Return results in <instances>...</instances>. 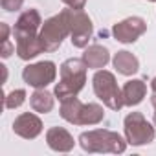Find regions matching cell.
Masks as SVG:
<instances>
[{"instance_id": "22", "label": "cell", "mask_w": 156, "mask_h": 156, "mask_svg": "<svg viewBox=\"0 0 156 156\" xmlns=\"http://www.w3.org/2000/svg\"><path fill=\"white\" fill-rule=\"evenodd\" d=\"M13 51H15V46H13L9 41H4V42H2V51H0V53H2V57H4V59H8Z\"/></svg>"}, {"instance_id": "6", "label": "cell", "mask_w": 156, "mask_h": 156, "mask_svg": "<svg viewBox=\"0 0 156 156\" xmlns=\"http://www.w3.org/2000/svg\"><path fill=\"white\" fill-rule=\"evenodd\" d=\"M125 140L130 145H147L154 140V127L143 118L141 112H130L125 116Z\"/></svg>"}, {"instance_id": "3", "label": "cell", "mask_w": 156, "mask_h": 156, "mask_svg": "<svg viewBox=\"0 0 156 156\" xmlns=\"http://www.w3.org/2000/svg\"><path fill=\"white\" fill-rule=\"evenodd\" d=\"M94 92L96 96L112 110H119L125 103H123V92L116 83V77L112 72L108 70H98L94 75Z\"/></svg>"}, {"instance_id": "19", "label": "cell", "mask_w": 156, "mask_h": 156, "mask_svg": "<svg viewBox=\"0 0 156 156\" xmlns=\"http://www.w3.org/2000/svg\"><path fill=\"white\" fill-rule=\"evenodd\" d=\"M24 101H26V90H22V88L13 90V92H9V94L4 98L6 108H19Z\"/></svg>"}, {"instance_id": "2", "label": "cell", "mask_w": 156, "mask_h": 156, "mask_svg": "<svg viewBox=\"0 0 156 156\" xmlns=\"http://www.w3.org/2000/svg\"><path fill=\"white\" fill-rule=\"evenodd\" d=\"M127 140H123L118 132L107 129H96L83 132L79 136V145L87 152H112L119 154L127 149Z\"/></svg>"}, {"instance_id": "25", "label": "cell", "mask_w": 156, "mask_h": 156, "mask_svg": "<svg viewBox=\"0 0 156 156\" xmlns=\"http://www.w3.org/2000/svg\"><path fill=\"white\" fill-rule=\"evenodd\" d=\"M151 88H152V90H156V77H154V79L151 81Z\"/></svg>"}, {"instance_id": "13", "label": "cell", "mask_w": 156, "mask_h": 156, "mask_svg": "<svg viewBox=\"0 0 156 156\" xmlns=\"http://www.w3.org/2000/svg\"><path fill=\"white\" fill-rule=\"evenodd\" d=\"M81 59L85 61V64H87L88 68L99 70V68H105V66L108 64L110 53H108V50H107L105 46H101V44H92V46H88V48L85 50V53H83Z\"/></svg>"}, {"instance_id": "27", "label": "cell", "mask_w": 156, "mask_h": 156, "mask_svg": "<svg viewBox=\"0 0 156 156\" xmlns=\"http://www.w3.org/2000/svg\"><path fill=\"white\" fill-rule=\"evenodd\" d=\"M149 2H156V0H149Z\"/></svg>"}, {"instance_id": "10", "label": "cell", "mask_w": 156, "mask_h": 156, "mask_svg": "<svg viewBox=\"0 0 156 156\" xmlns=\"http://www.w3.org/2000/svg\"><path fill=\"white\" fill-rule=\"evenodd\" d=\"M13 132L24 140H33L42 132V121L31 112H24L13 121Z\"/></svg>"}, {"instance_id": "4", "label": "cell", "mask_w": 156, "mask_h": 156, "mask_svg": "<svg viewBox=\"0 0 156 156\" xmlns=\"http://www.w3.org/2000/svg\"><path fill=\"white\" fill-rule=\"evenodd\" d=\"M66 35H70L66 9H62L59 15H53L48 20H44V24L39 31V37H41L46 51H57L61 48L62 41L66 39Z\"/></svg>"}, {"instance_id": "8", "label": "cell", "mask_w": 156, "mask_h": 156, "mask_svg": "<svg viewBox=\"0 0 156 156\" xmlns=\"http://www.w3.org/2000/svg\"><path fill=\"white\" fill-rule=\"evenodd\" d=\"M145 31H147V22L141 17H129V19L114 24V28H112L114 39L118 42H123V44L136 42Z\"/></svg>"}, {"instance_id": "20", "label": "cell", "mask_w": 156, "mask_h": 156, "mask_svg": "<svg viewBox=\"0 0 156 156\" xmlns=\"http://www.w3.org/2000/svg\"><path fill=\"white\" fill-rule=\"evenodd\" d=\"M0 4L6 11H19L24 4V0H0Z\"/></svg>"}, {"instance_id": "7", "label": "cell", "mask_w": 156, "mask_h": 156, "mask_svg": "<svg viewBox=\"0 0 156 156\" xmlns=\"http://www.w3.org/2000/svg\"><path fill=\"white\" fill-rule=\"evenodd\" d=\"M57 77V66L51 61H41L35 64H28L22 70V79L33 88H46Z\"/></svg>"}, {"instance_id": "14", "label": "cell", "mask_w": 156, "mask_h": 156, "mask_svg": "<svg viewBox=\"0 0 156 156\" xmlns=\"http://www.w3.org/2000/svg\"><path fill=\"white\" fill-rule=\"evenodd\" d=\"M46 51L44 50V44L41 41L39 35H33V37H26V39H19L17 41V53L22 61H30L33 57H37L39 53Z\"/></svg>"}, {"instance_id": "17", "label": "cell", "mask_w": 156, "mask_h": 156, "mask_svg": "<svg viewBox=\"0 0 156 156\" xmlns=\"http://www.w3.org/2000/svg\"><path fill=\"white\" fill-rule=\"evenodd\" d=\"M103 118H105V110H103L101 105H98V103H87L81 108L77 125H98L99 121H103Z\"/></svg>"}, {"instance_id": "9", "label": "cell", "mask_w": 156, "mask_h": 156, "mask_svg": "<svg viewBox=\"0 0 156 156\" xmlns=\"http://www.w3.org/2000/svg\"><path fill=\"white\" fill-rule=\"evenodd\" d=\"M42 28V19L39 15L37 9H26L19 20L15 22V28H13V35L15 39H26V37H33V35H39V30Z\"/></svg>"}, {"instance_id": "15", "label": "cell", "mask_w": 156, "mask_h": 156, "mask_svg": "<svg viewBox=\"0 0 156 156\" xmlns=\"http://www.w3.org/2000/svg\"><path fill=\"white\" fill-rule=\"evenodd\" d=\"M112 64H114V68H116L121 75H132V73H136V72L140 70V61H138V57L132 55V53L127 51V50L118 51V53L114 55V59H112Z\"/></svg>"}, {"instance_id": "23", "label": "cell", "mask_w": 156, "mask_h": 156, "mask_svg": "<svg viewBox=\"0 0 156 156\" xmlns=\"http://www.w3.org/2000/svg\"><path fill=\"white\" fill-rule=\"evenodd\" d=\"M0 33H2V37H0V39H2V42H4V41H9V39H8V37H9V26H8V24H4V22L0 24Z\"/></svg>"}, {"instance_id": "5", "label": "cell", "mask_w": 156, "mask_h": 156, "mask_svg": "<svg viewBox=\"0 0 156 156\" xmlns=\"http://www.w3.org/2000/svg\"><path fill=\"white\" fill-rule=\"evenodd\" d=\"M70 24V41L75 48H87L88 41L94 35V26L90 17L83 9H66Z\"/></svg>"}, {"instance_id": "24", "label": "cell", "mask_w": 156, "mask_h": 156, "mask_svg": "<svg viewBox=\"0 0 156 156\" xmlns=\"http://www.w3.org/2000/svg\"><path fill=\"white\" fill-rule=\"evenodd\" d=\"M151 103H152V107L156 108V90H152V96H151Z\"/></svg>"}, {"instance_id": "16", "label": "cell", "mask_w": 156, "mask_h": 156, "mask_svg": "<svg viewBox=\"0 0 156 156\" xmlns=\"http://www.w3.org/2000/svg\"><path fill=\"white\" fill-rule=\"evenodd\" d=\"M53 96L50 92H46L44 88H35V92L30 96V105L35 112H41V114H48L51 112L53 108Z\"/></svg>"}, {"instance_id": "12", "label": "cell", "mask_w": 156, "mask_h": 156, "mask_svg": "<svg viewBox=\"0 0 156 156\" xmlns=\"http://www.w3.org/2000/svg\"><path fill=\"white\" fill-rule=\"evenodd\" d=\"M121 92H123V103L127 107H136L143 101L147 94V85L141 79H130L123 85Z\"/></svg>"}, {"instance_id": "26", "label": "cell", "mask_w": 156, "mask_h": 156, "mask_svg": "<svg viewBox=\"0 0 156 156\" xmlns=\"http://www.w3.org/2000/svg\"><path fill=\"white\" fill-rule=\"evenodd\" d=\"M152 121H154V125H156V112H154V116H152Z\"/></svg>"}, {"instance_id": "11", "label": "cell", "mask_w": 156, "mask_h": 156, "mask_svg": "<svg viewBox=\"0 0 156 156\" xmlns=\"http://www.w3.org/2000/svg\"><path fill=\"white\" fill-rule=\"evenodd\" d=\"M46 141H48L50 149H53L57 152H70L75 145L73 136L62 127H51L46 132Z\"/></svg>"}, {"instance_id": "1", "label": "cell", "mask_w": 156, "mask_h": 156, "mask_svg": "<svg viewBox=\"0 0 156 156\" xmlns=\"http://www.w3.org/2000/svg\"><path fill=\"white\" fill-rule=\"evenodd\" d=\"M87 64L83 59H66L61 64V81L55 85L53 94L59 101L77 96L87 83Z\"/></svg>"}, {"instance_id": "18", "label": "cell", "mask_w": 156, "mask_h": 156, "mask_svg": "<svg viewBox=\"0 0 156 156\" xmlns=\"http://www.w3.org/2000/svg\"><path fill=\"white\" fill-rule=\"evenodd\" d=\"M83 105H85V103H81L79 99H77V96H73V98H68V99L61 101V118H62V119H66L68 123L77 125Z\"/></svg>"}, {"instance_id": "21", "label": "cell", "mask_w": 156, "mask_h": 156, "mask_svg": "<svg viewBox=\"0 0 156 156\" xmlns=\"http://www.w3.org/2000/svg\"><path fill=\"white\" fill-rule=\"evenodd\" d=\"M62 2L72 8V9H85V4H87V0H62Z\"/></svg>"}]
</instances>
